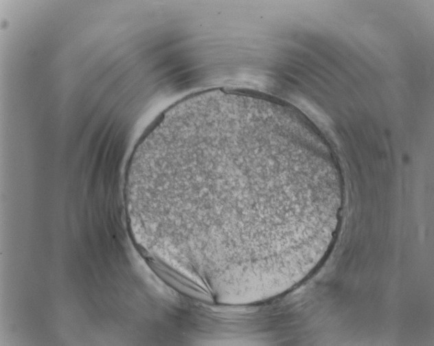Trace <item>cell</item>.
<instances>
[{
  "label": "cell",
  "instance_id": "6da1fadb",
  "mask_svg": "<svg viewBox=\"0 0 434 346\" xmlns=\"http://www.w3.org/2000/svg\"><path fill=\"white\" fill-rule=\"evenodd\" d=\"M157 182L186 247L249 251L280 240L301 161L288 125L225 108L183 119L157 140Z\"/></svg>",
  "mask_w": 434,
  "mask_h": 346
}]
</instances>
